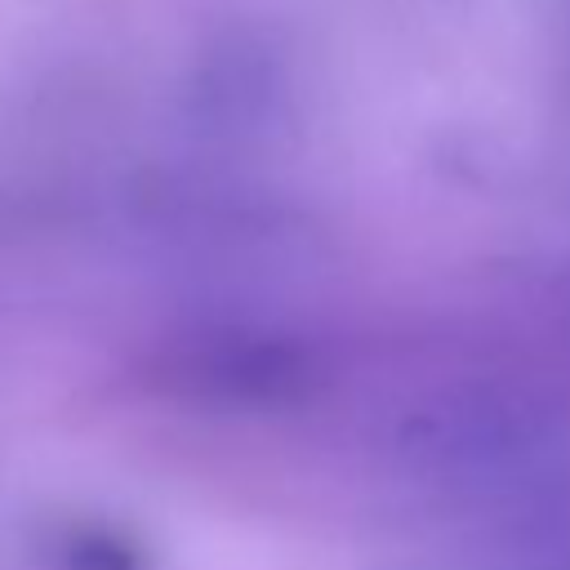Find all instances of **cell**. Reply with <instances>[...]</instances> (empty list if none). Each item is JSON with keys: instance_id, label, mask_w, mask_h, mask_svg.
I'll list each match as a JSON object with an SVG mask.
<instances>
[]
</instances>
